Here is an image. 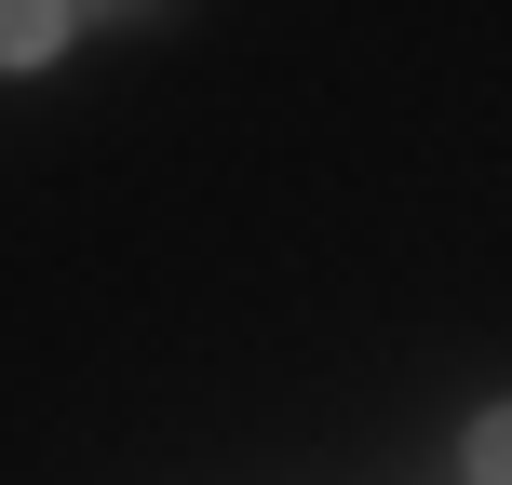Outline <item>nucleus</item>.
Returning a JSON list of instances; mask_svg holds the SVG:
<instances>
[{"instance_id":"f257e3e1","label":"nucleus","mask_w":512,"mask_h":485,"mask_svg":"<svg viewBox=\"0 0 512 485\" xmlns=\"http://www.w3.org/2000/svg\"><path fill=\"white\" fill-rule=\"evenodd\" d=\"M54 27H68V14H41V0H14V14H0V68H27V54H54Z\"/></svg>"}]
</instances>
